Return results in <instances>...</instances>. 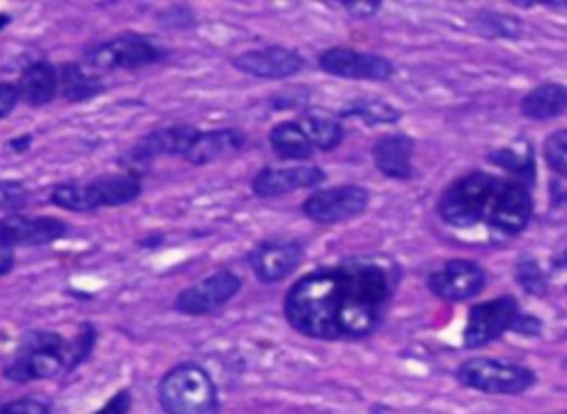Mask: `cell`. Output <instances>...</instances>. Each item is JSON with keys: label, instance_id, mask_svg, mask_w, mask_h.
<instances>
[{"label": "cell", "instance_id": "obj_1", "mask_svg": "<svg viewBox=\"0 0 567 414\" xmlns=\"http://www.w3.org/2000/svg\"><path fill=\"white\" fill-rule=\"evenodd\" d=\"M391 258H348L299 277L284 298L293 330L320 341H355L382 326L399 284Z\"/></svg>", "mask_w": 567, "mask_h": 414}, {"label": "cell", "instance_id": "obj_2", "mask_svg": "<svg viewBox=\"0 0 567 414\" xmlns=\"http://www.w3.org/2000/svg\"><path fill=\"white\" fill-rule=\"evenodd\" d=\"M528 185L490 173H470L455 180L439 200V215L455 228L490 226L503 235H519L532 219Z\"/></svg>", "mask_w": 567, "mask_h": 414}, {"label": "cell", "instance_id": "obj_3", "mask_svg": "<svg viewBox=\"0 0 567 414\" xmlns=\"http://www.w3.org/2000/svg\"><path fill=\"white\" fill-rule=\"evenodd\" d=\"M96 337L91 324H85L72 339L53 330H29L5 366V377L14 384H34L72 373L89 357Z\"/></svg>", "mask_w": 567, "mask_h": 414}, {"label": "cell", "instance_id": "obj_4", "mask_svg": "<svg viewBox=\"0 0 567 414\" xmlns=\"http://www.w3.org/2000/svg\"><path fill=\"white\" fill-rule=\"evenodd\" d=\"M158 399L167 414H220L222 410L215 381L194 362L173 366L160 379Z\"/></svg>", "mask_w": 567, "mask_h": 414}, {"label": "cell", "instance_id": "obj_5", "mask_svg": "<svg viewBox=\"0 0 567 414\" xmlns=\"http://www.w3.org/2000/svg\"><path fill=\"white\" fill-rule=\"evenodd\" d=\"M169 51L145 34H120L102 42H94L85 49V65L98 72H118V70H143L167 61Z\"/></svg>", "mask_w": 567, "mask_h": 414}, {"label": "cell", "instance_id": "obj_6", "mask_svg": "<svg viewBox=\"0 0 567 414\" xmlns=\"http://www.w3.org/2000/svg\"><path fill=\"white\" fill-rule=\"evenodd\" d=\"M461 386L485 394H523L537 384L534 371L490 357H472L457 368Z\"/></svg>", "mask_w": 567, "mask_h": 414}, {"label": "cell", "instance_id": "obj_7", "mask_svg": "<svg viewBox=\"0 0 567 414\" xmlns=\"http://www.w3.org/2000/svg\"><path fill=\"white\" fill-rule=\"evenodd\" d=\"M242 284L244 281L239 275H235L229 268H220L209 277L196 281L194 286H186L184 290H180L173 302V309L180 315H188V317L211 315L235 298V294L242 290Z\"/></svg>", "mask_w": 567, "mask_h": 414}, {"label": "cell", "instance_id": "obj_8", "mask_svg": "<svg viewBox=\"0 0 567 414\" xmlns=\"http://www.w3.org/2000/svg\"><path fill=\"white\" fill-rule=\"evenodd\" d=\"M318 63L322 72L344 80H368L386 83L395 76V65L386 55L357 51L348 47H331L320 53Z\"/></svg>", "mask_w": 567, "mask_h": 414}, {"label": "cell", "instance_id": "obj_9", "mask_svg": "<svg viewBox=\"0 0 567 414\" xmlns=\"http://www.w3.org/2000/svg\"><path fill=\"white\" fill-rule=\"evenodd\" d=\"M370 202L368 189L359 185H342L324 191H315L301 204L304 215L315 224H342L359 217Z\"/></svg>", "mask_w": 567, "mask_h": 414}, {"label": "cell", "instance_id": "obj_10", "mask_svg": "<svg viewBox=\"0 0 567 414\" xmlns=\"http://www.w3.org/2000/svg\"><path fill=\"white\" fill-rule=\"evenodd\" d=\"M521 311L515 298H498L477 304L468 313L464 330L466 348H483L515 328Z\"/></svg>", "mask_w": 567, "mask_h": 414}, {"label": "cell", "instance_id": "obj_11", "mask_svg": "<svg viewBox=\"0 0 567 414\" xmlns=\"http://www.w3.org/2000/svg\"><path fill=\"white\" fill-rule=\"evenodd\" d=\"M326 183V171L315 164L295 166H264L256 173L250 189L262 200L282 198L304 189H318Z\"/></svg>", "mask_w": 567, "mask_h": 414}, {"label": "cell", "instance_id": "obj_12", "mask_svg": "<svg viewBox=\"0 0 567 414\" xmlns=\"http://www.w3.org/2000/svg\"><path fill=\"white\" fill-rule=\"evenodd\" d=\"M231 65L237 72H242L246 76H254V78L288 80L306 67V61L301 58V53H297L293 49L271 45V47H262V49L233 55Z\"/></svg>", "mask_w": 567, "mask_h": 414}, {"label": "cell", "instance_id": "obj_13", "mask_svg": "<svg viewBox=\"0 0 567 414\" xmlns=\"http://www.w3.org/2000/svg\"><path fill=\"white\" fill-rule=\"evenodd\" d=\"M485 273L472 260H451L428 277V288L444 302H468L483 290Z\"/></svg>", "mask_w": 567, "mask_h": 414}, {"label": "cell", "instance_id": "obj_14", "mask_svg": "<svg viewBox=\"0 0 567 414\" xmlns=\"http://www.w3.org/2000/svg\"><path fill=\"white\" fill-rule=\"evenodd\" d=\"M70 224L53 215H5L0 217V240L12 247H47L65 238Z\"/></svg>", "mask_w": 567, "mask_h": 414}, {"label": "cell", "instance_id": "obj_15", "mask_svg": "<svg viewBox=\"0 0 567 414\" xmlns=\"http://www.w3.org/2000/svg\"><path fill=\"white\" fill-rule=\"evenodd\" d=\"M304 247L293 240H264L248 253V266L262 284H278L301 264Z\"/></svg>", "mask_w": 567, "mask_h": 414}, {"label": "cell", "instance_id": "obj_16", "mask_svg": "<svg viewBox=\"0 0 567 414\" xmlns=\"http://www.w3.org/2000/svg\"><path fill=\"white\" fill-rule=\"evenodd\" d=\"M200 136V129L194 125H171V127H160L140 138L134 149L132 158L134 162H149L160 155H180L184 158L188 149L194 147L196 138Z\"/></svg>", "mask_w": 567, "mask_h": 414}, {"label": "cell", "instance_id": "obj_17", "mask_svg": "<svg viewBox=\"0 0 567 414\" xmlns=\"http://www.w3.org/2000/svg\"><path fill=\"white\" fill-rule=\"evenodd\" d=\"M412 155H415V142L402 134L382 136L372 145L374 166L386 177H393V180H410L415 175Z\"/></svg>", "mask_w": 567, "mask_h": 414}, {"label": "cell", "instance_id": "obj_18", "mask_svg": "<svg viewBox=\"0 0 567 414\" xmlns=\"http://www.w3.org/2000/svg\"><path fill=\"white\" fill-rule=\"evenodd\" d=\"M246 145V136L239 129L226 127V129H211L200 131L194 147L188 149L184 160L194 166H205L211 162H218L222 158H229L237 151H242Z\"/></svg>", "mask_w": 567, "mask_h": 414}, {"label": "cell", "instance_id": "obj_19", "mask_svg": "<svg viewBox=\"0 0 567 414\" xmlns=\"http://www.w3.org/2000/svg\"><path fill=\"white\" fill-rule=\"evenodd\" d=\"M16 87L21 93V102L29 106L51 104L60 96L58 70L49 61H34L23 70Z\"/></svg>", "mask_w": 567, "mask_h": 414}, {"label": "cell", "instance_id": "obj_20", "mask_svg": "<svg viewBox=\"0 0 567 414\" xmlns=\"http://www.w3.org/2000/svg\"><path fill=\"white\" fill-rule=\"evenodd\" d=\"M567 111V87L558 83H545L534 87L521 100V113L528 121H552Z\"/></svg>", "mask_w": 567, "mask_h": 414}, {"label": "cell", "instance_id": "obj_21", "mask_svg": "<svg viewBox=\"0 0 567 414\" xmlns=\"http://www.w3.org/2000/svg\"><path fill=\"white\" fill-rule=\"evenodd\" d=\"M60 96L70 102H85L104 91V83L98 74L87 72L81 63H65L58 67Z\"/></svg>", "mask_w": 567, "mask_h": 414}, {"label": "cell", "instance_id": "obj_22", "mask_svg": "<svg viewBox=\"0 0 567 414\" xmlns=\"http://www.w3.org/2000/svg\"><path fill=\"white\" fill-rule=\"evenodd\" d=\"M269 142L280 160H310L315 153V147L299 123L275 125L269 134Z\"/></svg>", "mask_w": 567, "mask_h": 414}, {"label": "cell", "instance_id": "obj_23", "mask_svg": "<svg viewBox=\"0 0 567 414\" xmlns=\"http://www.w3.org/2000/svg\"><path fill=\"white\" fill-rule=\"evenodd\" d=\"M304 134L308 136V140L312 142L315 151H333L342 145L344 140V127L342 123L333 121L329 115H320V113H306L299 121Z\"/></svg>", "mask_w": 567, "mask_h": 414}, {"label": "cell", "instance_id": "obj_24", "mask_svg": "<svg viewBox=\"0 0 567 414\" xmlns=\"http://www.w3.org/2000/svg\"><path fill=\"white\" fill-rule=\"evenodd\" d=\"M344 115L359 117V121H363L370 127L372 125H393L402 117V113L393 104H389L380 98H359L344 111Z\"/></svg>", "mask_w": 567, "mask_h": 414}, {"label": "cell", "instance_id": "obj_25", "mask_svg": "<svg viewBox=\"0 0 567 414\" xmlns=\"http://www.w3.org/2000/svg\"><path fill=\"white\" fill-rule=\"evenodd\" d=\"M492 162L503 166L506 171H510L515 175V180L530 185L534 183V160L532 155H519L513 149H501L496 153H492Z\"/></svg>", "mask_w": 567, "mask_h": 414}, {"label": "cell", "instance_id": "obj_26", "mask_svg": "<svg viewBox=\"0 0 567 414\" xmlns=\"http://www.w3.org/2000/svg\"><path fill=\"white\" fill-rule=\"evenodd\" d=\"M477 27L488 36V38H519L521 36V23L513 16L506 14H490L483 12L477 16Z\"/></svg>", "mask_w": 567, "mask_h": 414}, {"label": "cell", "instance_id": "obj_27", "mask_svg": "<svg viewBox=\"0 0 567 414\" xmlns=\"http://www.w3.org/2000/svg\"><path fill=\"white\" fill-rule=\"evenodd\" d=\"M32 202V191L21 180H0V211L14 215Z\"/></svg>", "mask_w": 567, "mask_h": 414}, {"label": "cell", "instance_id": "obj_28", "mask_svg": "<svg viewBox=\"0 0 567 414\" xmlns=\"http://www.w3.org/2000/svg\"><path fill=\"white\" fill-rule=\"evenodd\" d=\"M515 277L519 281V286L530 292V294H543L547 290V281H545V273L541 271V266L537 264V260H521L517 264Z\"/></svg>", "mask_w": 567, "mask_h": 414}, {"label": "cell", "instance_id": "obj_29", "mask_svg": "<svg viewBox=\"0 0 567 414\" xmlns=\"http://www.w3.org/2000/svg\"><path fill=\"white\" fill-rule=\"evenodd\" d=\"M545 162L556 173L567 177V129L556 131L545 140Z\"/></svg>", "mask_w": 567, "mask_h": 414}, {"label": "cell", "instance_id": "obj_30", "mask_svg": "<svg viewBox=\"0 0 567 414\" xmlns=\"http://www.w3.org/2000/svg\"><path fill=\"white\" fill-rule=\"evenodd\" d=\"M51 403L40 397H21L0 405V414H51Z\"/></svg>", "mask_w": 567, "mask_h": 414}, {"label": "cell", "instance_id": "obj_31", "mask_svg": "<svg viewBox=\"0 0 567 414\" xmlns=\"http://www.w3.org/2000/svg\"><path fill=\"white\" fill-rule=\"evenodd\" d=\"M134 403V397H132V390H120L115 397H111L98 412L94 414H127L130 407Z\"/></svg>", "mask_w": 567, "mask_h": 414}, {"label": "cell", "instance_id": "obj_32", "mask_svg": "<svg viewBox=\"0 0 567 414\" xmlns=\"http://www.w3.org/2000/svg\"><path fill=\"white\" fill-rule=\"evenodd\" d=\"M19 102H21V93L16 83H0V121L8 117Z\"/></svg>", "mask_w": 567, "mask_h": 414}, {"label": "cell", "instance_id": "obj_33", "mask_svg": "<svg viewBox=\"0 0 567 414\" xmlns=\"http://www.w3.org/2000/svg\"><path fill=\"white\" fill-rule=\"evenodd\" d=\"M16 266V253L14 247L8 244L5 240H0V277H5L14 271Z\"/></svg>", "mask_w": 567, "mask_h": 414}, {"label": "cell", "instance_id": "obj_34", "mask_svg": "<svg viewBox=\"0 0 567 414\" xmlns=\"http://www.w3.org/2000/svg\"><path fill=\"white\" fill-rule=\"evenodd\" d=\"M515 333H521V335H528V337H537L541 333V322L537 317H528V315H519L515 328Z\"/></svg>", "mask_w": 567, "mask_h": 414}, {"label": "cell", "instance_id": "obj_35", "mask_svg": "<svg viewBox=\"0 0 567 414\" xmlns=\"http://www.w3.org/2000/svg\"><path fill=\"white\" fill-rule=\"evenodd\" d=\"M344 10L348 14H353L355 18H372L377 12H380V5L377 3H348V5H344Z\"/></svg>", "mask_w": 567, "mask_h": 414}, {"label": "cell", "instance_id": "obj_36", "mask_svg": "<svg viewBox=\"0 0 567 414\" xmlns=\"http://www.w3.org/2000/svg\"><path fill=\"white\" fill-rule=\"evenodd\" d=\"M29 147H32V136H21V138H14V140L10 142V149H12V151H19V153L27 151Z\"/></svg>", "mask_w": 567, "mask_h": 414}, {"label": "cell", "instance_id": "obj_37", "mask_svg": "<svg viewBox=\"0 0 567 414\" xmlns=\"http://www.w3.org/2000/svg\"><path fill=\"white\" fill-rule=\"evenodd\" d=\"M12 21V16H8V14H0V29H3L8 23Z\"/></svg>", "mask_w": 567, "mask_h": 414}]
</instances>
